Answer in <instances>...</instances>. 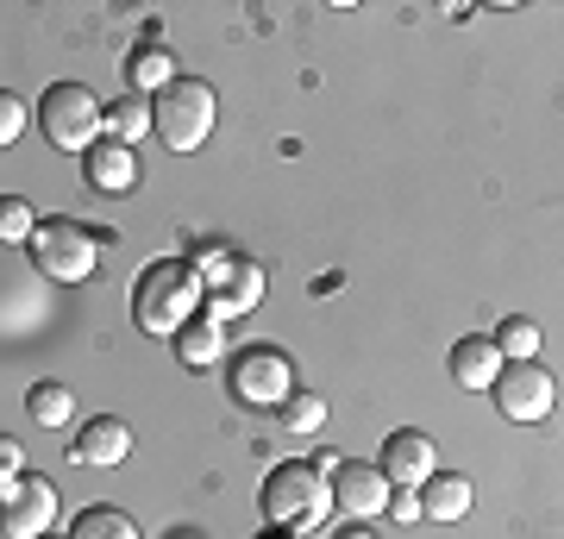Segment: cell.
<instances>
[{"mask_svg":"<svg viewBox=\"0 0 564 539\" xmlns=\"http://www.w3.org/2000/svg\"><path fill=\"white\" fill-rule=\"evenodd\" d=\"M202 314V277L188 258H158L139 270V289H132V320L151 339H176L188 320Z\"/></svg>","mask_w":564,"mask_h":539,"instance_id":"obj_1","label":"cell"},{"mask_svg":"<svg viewBox=\"0 0 564 539\" xmlns=\"http://www.w3.org/2000/svg\"><path fill=\"white\" fill-rule=\"evenodd\" d=\"M258 502H263V527H270V533H295V539H307L326 515H333V489H326V477L314 471V464H302V459L276 464V471L263 477Z\"/></svg>","mask_w":564,"mask_h":539,"instance_id":"obj_2","label":"cell"},{"mask_svg":"<svg viewBox=\"0 0 564 539\" xmlns=\"http://www.w3.org/2000/svg\"><path fill=\"white\" fill-rule=\"evenodd\" d=\"M188 263H195V277H202V308H207V320L251 314V308L263 301V270H258L251 258H239V251H226V245H202V239H195Z\"/></svg>","mask_w":564,"mask_h":539,"instance_id":"obj_3","label":"cell"},{"mask_svg":"<svg viewBox=\"0 0 564 539\" xmlns=\"http://www.w3.org/2000/svg\"><path fill=\"white\" fill-rule=\"evenodd\" d=\"M151 132L170 151H202V139L214 132V88L202 76H176L170 88L151 95Z\"/></svg>","mask_w":564,"mask_h":539,"instance_id":"obj_4","label":"cell"},{"mask_svg":"<svg viewBox=\"0 0 564 539\" xmlns=\"http://www.w3.org/2000/svg\"><path fill=\"white\" fill-rule=\"evenodd\" d=\"M101 245H107V233H95V226H82V220H39V233H32L25 251L39 263V277L88 282L95 263H101Z\"/></svg>","mask_w":564,"mask_h":539,"instance_id":"obj_5","label":"cell"},{"mask_svg":"<svg viewBox=\"0 0 564 539\" xmlns=\"http://www.w3.org/2000/svg\"><path fill=\"white\" fill-rule=\"evenodd\" d=\"M39 126L57 151H88V144L101 139V100L82 82H51L39 95Z\"/></svg>","mask_w":564,"mask_h":539,"instance_id":"obj_6","label":"cell"},{"mask_svg":"<svg viewBox=\"0 0 564 539\" xmlns=\"http://www.w3.org/2000/svg\"><path fill=\"white\" fill-rule=\"evenodd\" d=\"M226 389H232V401H239V408H270V414H276L282 401L295 396V364L282 358L276 345H251V352H239V358H232Z\"/></svg>","mask_w":564,"mask_h":539,"instance_id":"obj_7","label":"cell"},{"mask_svg":"<svg viewBox=\"0 0 564 539\" xmlns=\"http://www.w3.org/2000/svg\"><path fill=\"white\" fill-rule=\"evenodd\" d=\"M51 520H57V483L51 477L20 471V477L0 483V533L7 539H44Z\"/></svg>","mask_w":564,"mask_h":539,"instance_id":"obj_8","label":"cell"},{"mask_svg":"<svg viewBox=\"0 0 564 539\" xmlns=\"http://www.w3.org/2000/svg\"><path fill=\"white\" fill-rule=\"evenodd\" d=\"M489 396H496L502 420L533 427V420H545L552 408H558V382H552L545 364H502V377L489 382Z\"/></svg>","mask_w":564,"mask_h":539,"instance_id":"obj_9","label":"cell"},{"mask_svg":"<svg viewBox=\"0 0 564 539\" xmlns=\"http://www.w3.org/2000/svg\"><path fill=\"white\" fill-rule=\"evenodd\" d=\"M326 489H333V508H339L345 520H370L389 508V477L377 471V464H339L333 477H326Z\"/></svg>","mask_w":564,"mask_h":539,"instance_id":"obj_10","label":"cell"},{"mask_svg":"<svg viewBox=\"0 0 564 539\" xmlns=\"http://www.w3.org/2000/svg\"><path fill=\"white\" fill-rule=\"evenodd\" d=\"M389 477V489H421L433 471H440V459H433V440H426L421 427H395L383 440V464H377Z\"/></svg>","mask_w":564,"mask_h":539,"instance_id":"obj_11","label":"cell"},{"mask_svg":"<svg viewBox=\"0 0 564 539\" xmlns=\"http://www.w3.org/2000/svg\"><path fill=\"white\" fill-rule=\"evenodd\" d=\"M69 459L82 464V471H107V464H126L132 459V427H126L120 414H95L88 427H82L76 440H69Z\"/></svg>","mask_w":564,"mask_h":539,"instance_id":"obj_12","label":"cell"},{"mask_svg":"<svg viewBox=\"0 0 564 539\" xmlns=\"http://www.w3.org/2000/svg\"><path fill=\"white\" fill-rule=\"evenodd\" d=\"M82 176H88L95 195H132V188H139V158L113 139H95L82 151Z\"/></svg>","mask_w":564,"mask_h":539,"instance_id":"obj_13","label":"cell"},{"mask_svg":"<svg viewBox=\"0 0 564 539\" xmlns=\"http://www.w3.org/2000/svg\"><path fill=\"white\" fill-rule=\"evenodd\" d=\"M496 377H502V352L489 333H470V339L452 345V382L458 389H489Z\"/></svg>","mask_w":564,"mask_h":539,"instance_id":"obj_14","label":"cell"},{"mask_svg":"<svg viewBox=\"0 0 564 539\" xmlns=\"http://www.w3.org/2000/svg\"><path fill=\"white\" fill-rule=\"evenodd\" d=\"M414 496H421L426 520H464L470 515V477H458V471H433Z\"/></svg>","mask_w":564,"mask_h":539,"instance_id":"obj_15","label":"cell"},{"mask_svg":"<svg viewBox=\"0 0 564 539\" xmlns=\"http://www.w3.org/2000/svg\"><path fill=\"white\" fill-rule=\"evenodd\" d=\"M101 132L132 151L139 139H151V100H144V95H120L113 107H101Z\"/></svg>","mask_w":564,"mask_h":539,"instance_id":"obj_16","label":"cell"},{"mask_svg":"<svg viewBox=\"0 0 564 539\" xmlns=\"http://www.w3.org/2000/svg\"><path fill=\"white\" fill-rule=\"evenodd\" d=\"M220 352H226V339H220V320H188L176 333V364L182 370H207V364H220Z\"/></svg>","mask_w":564,"mask_h":539,"instance_id":"obj_17","label":"cell"},{"mask_svg":"<svg viewBox=\"0 0 564 539\" xmlns=\"http://www.w3.org/2000/svg\"><path fill=\"white\" fill-rule=\"evenodd\" d=\"M126 82H132V95H151V88H170L176 82V57L163 51V44L144 39L132 57H126Z\"/></svg>","mask_w":564,"mask_h":539,"instance_id":"obj_18","label":"cell"},{"mask_svg":"<svg viewBox=\"0 0 564 539\" xmlns=\"http://www.w3.org/2000/svg\"><path fill=\"white\" fill-rule=\"evenodd\" d=\"M69 539H144V527L126 508H82L76 515V527H69Z\"/></svg>","mask_w":564,"mask_h":539,"instance_id":"obj_19","label":"cell"},{"mask_svg":"<svg viewBox=\"0 0 564 539\" xmlns=\"http://www.w3.org/2000/svg\"><path fill=\"white\" fill-rule=\"evenodd\" d=\"M489 339H496V352H502V364H533V352H540V326H533V320H521V314H508L502 326H496V333H489Z\"/></svg>","mask_w":564,"mask_h":539,"instance_id":"obj_20","label":"cell"},{"mask_svg":"<svg viewBox=\"0 0 564 539\" xmlns=\"http://www.w3.org/2000/svg\"><path fill=\"white\" fill-rule=\"evenodd\" d=\"M25 408H32L39 427H69V414H76V389H63V382H32Z\"/></svg>","mask_w":564,"mask_h":539,"instance_id":"obj_21","label":"cell"},{"mask_svg":"<svg viewBox=\"0 0 564 539\" xmlns=\"http://www.w3.org/2000/svg\"><path fill=\"white\" fill-rule=\"evenodd\" d=\"M276 420H282V433H321L326 427V401L314 396V389H295V396L276 408Z\"/></svg>","mask_w":564,"mask_h":539,"instance_id":"obj_22","label":"cell"},{"mask_svg":"<svg viewBox=\"0 0 564 539\" xmlns=\"http://www.w3.org/2000/svg\"><path fill=\"white\" fill-rule=\"evenodd\" d=\"M32 233H39V214H32V201L0 195V245H32Z\"/></svg>","mask_w":564,"mask_h":539,"instance_id":"obj_23","label":"cell"},{"mask_svg":"<svg viewBox=\"0 0 564 539\" xmlns=\"http://www.w3.org/2000/svg\"><path fill=\"white\" fill-rule=\"evenodd\" d=\"M20 132H25V100L0 88V151H7V144L20 139Z\"/></svg>","mask_w":564,"mask_h":539,"instance_id":"obj_24","label":"cell"},{"mask_svg":"<svg viewBox=\"0 0 564 539\" xmlns=\"http://www.w3.org/2000/svg\"><path fill=\"white\" fill-rule=\"evenodd\" d=\"M20 471H25L20 440H7V433H0V483H7V477H20Z\"/></svg>","mask_w":564,"mask_h":539,"instance_id":"obj_25","label":"cell"},{"mask_svg":"<svg viewBox=\"0 0 564 539\" xmlns=\"http://www.w3.org/2000/svg\"><path fill=\"white\" fill-rule=\"evenodd\" d=\"M383 515H395V520H421V496H414V489H402V496H389Z\"/></svg>","mask_w":564,"mask_h":539,"instance_id":"obj_26","label":"cell"},{"mask_svg":"<svg viewBox=\"0 0 564 539\" xmlns=\"http://www.w3.org/2000/svg\"><path fill=\"white\" fill-rule=\"evenodd\" d=\"M339 539H377V533H370V527H345Z\"/></svg>","mask_w":564,"mask_h":539,"instance_id":"obj_27","label":"cell"},{"mask_svg":"<svg viewBox=\"0 0 564 539\" xmlns=\"http://www.w3.org/2000/svg\"><path fill=\"white\" fill-rule=\"evenodd\" d=\"M176 539H195V533H176Z\"/></svg>","mask_w":564,"mask_h":539,"instance_id":"obj_28","label":"cell"}]
</instances>
